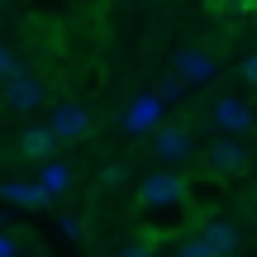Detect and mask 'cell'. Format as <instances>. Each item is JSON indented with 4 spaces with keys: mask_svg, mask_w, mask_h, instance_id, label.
<instances>
[{
    "mask_svg": "<svg viewBox=\"0 0 257 257\" xmlns=\"http://www.w3.org/2000/svg\"><path fill=\"white\" fill-rule=\"evenodd\" d=\"M200 238L210 243L219 257H233V248H238V229H233L229 219H210V224L200 229Z\"/></svg>",
    "mask_w": 257,
    "mask_h": 257,
    "instance_id": "cell-9",
    "label": "cell"
},
{
    "mask_svg": "<svg viewBox=\"0 0 257 257\" xmlns=\"http://www.w3.org/2000/svg\"><path fill=\"white\" fill-rule=\"evenodd\" d=\"M157 114H162V95H138V100H134V110L124 114V124H128V128L138 134V128L157 124Z\"/></svg>",
    "mask_w": 257,
    "mask_h": 257,
    "instance_id": "cell-10",
    "label": "cell"
},
{
    "mask_svg": "<svg viewBox=\"0 0 257 257\" xmlns=\"http://www.w3.org/2000/svg\"><path fill=\"white\" fill-rule=\"evenodd\" d=\"M229 5H252V0H229Z\"/></svg>",
    "mask_w": 257,
    "mask_h": 257,
    "instance_id": "cell-20",
    "label": "cell"
},
{
    "mask_svg": "<svg viewBox=\"0 0 257 257\" xmlns=\"http://www.w3.org/2000/svg\"><path fill=\"white\" fill-rule=\"evenodd\" d=\"M124 176H128V167H124V162H114V167H105V172H100V181L110 186V191H119V186H124Z\"/></svg>",
    "mask_w": 257,
    "mask_h": 257,
    "instance_id": "cell-15",
    "label": "cell"
},
{
    "mask_svg": "<svg viewBox=\"0 0 257 257\" xmlns=\"http://www.w3.org/2000/svg\"><path fill=\"white\" fill-rule=\"evenodd\" d=\"M5 200H15V205H34V210H38V205H48V200H53V195H48L43 186H24V181H5Z\"/></svg>",
    "mask_w": 257,
    "mask_h": 257,
    "instance_id": "cell-12",
    "label": "cell"
},
{
    "mask_svg": "<svg viewBox=\"0 0 257 257\" xmlns=\"http://www.w3.org/2000/svg\"><path fill=\"white\" fill-rule=\"evenodd\" d=\"M119 257H153V248H148V243H128Z\"/></svg>",
    "mask_w": 257,
    "mask_h": 257,
    "instance_id": "cell-19",
    "label": "cell"
},
{
    "mask_svg": "<svg viewBox=\"0 0 257 257\" xmlns=\"http://www.w3.org/2000/svg\"><path fill=\"white\" fill-rule=\"evenodd\" d=\"M176 257H219V252H214V248H210L205 238H186V243H181V252H176Z\"/></svg>",
    "mask_w": 257,
    "mask_h": 257,
    "instance_id": "cell-14",
    "label": "cell"
},
{
    "mask_svg": "<svg viewBox=\"0 0 257 257\" xmlns=\"http://www.w3.org/2000/svg\"><path fill=\"white\" fill-rule=\"evenodd\" d=\"M138 200H143V210H181L186 205V181L176 172H153L138 186Z\"/></svg>",
    "mask_w": 257,
    "mask_h": 257,
    "instance_id": "cell-1",
    "label": "cell"
},
{
    "mask_svg": "<svg viewBox=\"0 0 257 257\" xmlns=\"http://www.w3.org/2000/svg\"><path fill=\"white\" fill-rule=\"evenodd\" d=\"M38 186H43L48 195H67L72 191V167L67 162H48L43 172H38Z\"/></svg>",
    "mask_w": 257,
    "mask_h": 257,
    "instance_id": "cell-11",
    "label": "cell"
},
{
    "mask_svg": "<svg viewBox=\"0 0 257 257\" xmlns=\"http://www.w3.org/2000/svg\"><path fill=\"white\" fill-rule=\"evenodd\" d=\"M138 5H143V0H138Z\"/></svg>",
    "mask_w": 257,
    "mask_h": 257,
    "instance_id": "cell-21",
    "label": "cell"
},
{
    "mask_svg": "<svg viewBox=\"0 0 257 257\" xmlns=\"http://www.w3.org/2000/svg\"><path fill=\"white\" fill-rule=\"evenodd\" d=\"M210 124L219 128V134L238 138V134H248V128L257 124V114H252V105H248V100H238V95H224V100H214V105H210Z\"/></svg>",
    "mask_w": 257,
    "mask_h": 257,
    "instance_id": "cell-2",
    "label": "cell"
},
{
    "mask_svg": "<svg viewBox=\"0 0 257 257\" xmlns=\"http://www.w3.org/2000/svg\"><path fill=\"white\" fill-rule=\"evenodd\" d=\"M53 148H57V134H53L48 124H29L24 134H19V153H24L29 162H48Z\"/></svg>",
    "mask_w": 257,
    "mask_h": 257,
    "instance_id": "cell-8",
    "label": "cell"
},
{
    "mask_svg": "<svg viewBox=\"0 0 257 257\" xmlns=\"http://www.w3.org/2000/svg\"><path fill=\"white\" fill-rule=\"evenodd\" d=\"M238 76H243V81H248V86H257V53H248V57H243Z\"/></svg>",
    "mask_w": 257,
    "mask_h": 257,
    "instance_id": "cell-16",
    "label": "cell"
},
{
    "mask_svg": "<svg viewBox=\"0 0 257 257\" xmlns=\"http://www.w3.org/2000/svg\"><path fill=\"white\" fill-rule=\"evenodd\" d=\"M172 67H176V76H181L186 86H205V81H214V57L210 53H200V48H181V53L172 57Z\"/></svg>",
    "mask_w": 257,
    "mask_h": 257,
    "instance_id": "cell-5",
    "label": "cell"
},
{
    "mask_svg": "<svg viewBox=\"0 0 257 257\" xmlns=\"http://www.w3.org/2000/svg\"><path fill=\"white\" fill-rule=\"evenodd\" d=\"M181 86H186V81H181V76H172V81H167V86H162V95H167V100H181Z\"/></svg>",
    "mask_w": 257,
    "mask_h": 257,
    "instance_id": "cell-18",
    "label": "cell"
},
{
    "mask_svg": "<svg viewBox=\"0 0 257 257\" xmlns=\"http://www.w3.org/2000/svg\"><path fill=\"white\" fill-rule=\"evenodd\" d=\"M205 167H210L214 176H238L243 167H248V148L224 134V138H214V143L205 148Z\"/></svg>",
    "mask_w": 257,
    "mask_h": 257,
    "instance_id": "cell-4",
    "label": "cell"
},
{
    "mask_svg": "<svg viewBox=\"0 0 257 257\" xmlns=\"http://www.w3.org/2000/svg\"><path fill=\"white\" fill-rule=\"evenodd\" d=\"M153 153L162 157V162H181V157H191V134H186L181 124L157 128V134H153Z\"/></svg>",
    "mask_w": 257,
    "mask_h": 257,
    "instance_id": "cell-7",
    "label": "cell"
},
{
    "mask_svg": "<svg viewBox=\"0 0 257 257\" xmlns=\"http://www.w3.org/2000/svg\"><path fill=\"white\" fill-rule=\"evenodd\" d=\"M48 100V86H43V76H15V81H5V110L10 114H34L38 105Z\"/></svg>",
    "mask_w": 257,
    "mask_h": 257,
    "instance_id": "cell-3",
    "label": "cell"
},
{
    "mask_svg": "<svg viewBox=\"0 0 257 257\" xmlns=\"http://www.w3.org/2000/svg\"><path fill=\"white\" fill-rule=\"evenodd\" d=\"M0 76H5V81L24 76V67H19V53H15V48H0Z\"/></svg>",
    "mask_w": 257,
    "mask_h": 257,
    "instance_id": "cell-13",
    "label": "cell"
},
{
    "mask_svg": "<svg viewBox=\"0 0 257 257\" xmlns=\"http://www.w3.org/2000/svg\"><path fill=\"white\" fill-rule=\"evenodd\" d=\"M62 233H67V238H81V219H76V214H67V219H62Z\"/></svg>",
    "mask_w": 257,
    "mask_h": 257,
    "instance_id": "cell-17",
    "label": "cell"
},
{
    "mask_svg": "<svg viewBox=\"0 0 257 257\" xmlns=\"http://www.w3.org/2000/svg\"><path fill=\"white\" fill-rule=\"evenodd\" d=\"M48 128L57 134V143H76V138H86V128H91V114H86L81 105H53Z\"/></svg>",
    "mask_w": 257,
    "mask_h": 257,
    "instance_id": "cell-6",
    "label": "cell"
}]
</instances>
